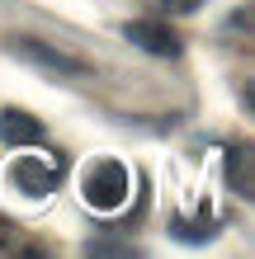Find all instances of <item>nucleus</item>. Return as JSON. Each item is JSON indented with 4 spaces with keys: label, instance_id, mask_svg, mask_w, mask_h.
<instances>
[{
    "label": "nucleus",
    "instance_id": "obj_8",
    "mask_svg": "<svg viewBox=\"0 0 255 259\" xmlns=\"http://www.w3.org/2000/svg\"><path fill=\"white\" fill-rule=\"evenodd\" d=\"M152 5H156L161 14H199L203 0H152Z\"/></svg>",
    "mask_w": 255,
    "mask_h": 259
},
{
    "label": "nucleus",
    "instance_id": "obj_4",
    "mask_svg": "<svg viewBox=\"0 0 255 259\" xmlns=\"http://www.w3.org/2000/svg\"><path fill=\"white\" fill-rule=\"evenodd\" d=\"M123 38H128L137 52L161 57V62H175V57L185 52V38H179L170 24H161V19H128V24H123Z\"/></svg>",
    "mask_w": 255,
    "mask_h": 259
},
{
    "label": "nucleus",
    "instance_id": "obj_3",
    "mask_svg": "<svg viewBox=\"0 0 255 259\" xmlns=\"http://www.w3.org/2000/svg\"><path fill=\"white\" fill-rule=\"evenodd\" d=\"M10 184L24 198H48L52 189H62V160H52V156H19V160H10Z\"/></svg>",
    "mask_w": 255,
    "mask_h": 259
},
{
    "label": "nucleus",
    "instance_id": "obj_7",
    "mask_svg": "<svg viewBox=\"0 0 255 259\" xmlns=\"http://www.w3.org/2000/svg\"><path fill=\"white\" fill-rule=\"evenodd\" d=\"M170 236H175V240H208V236H217V217H199V222L175 217V222H170Z\"/></svg>",
    "mask_w": 255,
    "mask_h": 259
},
{
    "label": "nucleus",
    "instance_id": "obj_5",
    "mask_svg": "<svg viewBox=\"0 0 255 259\" xmlns=\"http://www.w3.org/2000/svg\"><path fill=\"white\" fill-rule=\"evenodd\" d=\"M43 137L48 132H43V123L33 113H24V109H5L0 113V142L5 146H14V151L19 146H43Z\"/></svg>",
    "mask_w": 255,
    "mask_h": 259
},
{
    "label": "nucleus",
    "instance_id": "obj_1",
    "mask_svg": "<svg viewBox=\"0 0 255 259\" xmlns=\"http://www.w3.org/2000/svg\"><path fill=\"white\" fill-rule=\"evenodd\" d=\"M5 48H10V57H19V62L48 71L52 80H85V75H90V62H81V57H71V52H62V48H52V42H43V38L14 33Z\"/></svg>",
    "mask_w": 255,
    "mask_h": 259
},
{
    "label": "nucleus",
    "instance_id": "obj_2",
    "mask_svg": "<svg viewBox=\"0 0 255 259\" xmlns=\"http://www.w3.org/2000/svg\"><path fill=\"white\" fill-rule=\"evenodd\" d=\"M81 193H85V203L95 207V212H118L132 198V170H128L123 160H95L85 170Z\"/></svg>",
    "mask_w": 255,
    "mask_h": 259
},
{
    "label": "nucleus",
    "instance_id": "obj_6",
    "mask_svg": "<svg viewBox=\"0 0 255 259\" xmlns=\"http://www.w3.org/2000/svg\"><path fill=\"white\" fill-rule=\"evenodd\" d=\"M227 179H232V189L250 198L255 193V179H250V146H232L227 151Z\"/></svg>",
    "mask_w": 255,
    "mask_h": 259
},
{
    "label": "nucleus",
    "instance_id": "obj_9",
    "mask_svg": "<svg viewBox=\"0 0 255 259\" xmlns=\"http://www.w3.org/2000/svg\"><path fill=\"white\" fill-rule=\"evenodd\" d=\"M85 250L90 254H137V245H128V240H90Z\"/></svg>",
    "mask_w": 255,
    "mask_h": 259
}]
</instances>
